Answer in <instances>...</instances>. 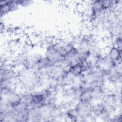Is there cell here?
<instances>
[{
    "label": "cell",
    "mask_w": 122,
    "mask_h": 122,
    "mask_svg": "<svg viewBox=\"0 0 122 122\" xmlns=\"http://www.w3.org/2000/svg\"><path fill=\"white\" fill-rule=\"evenodd\" d=\"M121 53L122 50L112 45L109 49L106 55L117 64H121Z\"/></svg>",
    "instance_id": "2"
},
{
    "label": "cell",
    "mask_w": 122,
    "mask_h": 122,
    "mask_svg": "<svg viewBox=\"0 0 122 122\" xmlns=\"http://www.w3.org/2000/svg\"><path fill=\"white\" fill-rule=\"evenodd\" d=\"M20 7H26L30 5L32 2V1L31 0H18Z\"/></svg>",
    "instance_id": "3"
},
{
    "label": "cell",
    "mask_w": 122,
    "mask_h": 122,
    "mask_svg": "<svg viewBox=\"0 0 122 122\" xmlns=\"http://www.w3.org/2000/svg\"><path fill=\"white\" fill-rule=\"evenodd\" d=\"M20 5L18 0H1L0 15L1 17L10 12L16 11Z\"/></svg>",
    "instance_id": "1"
}]
</instances>
